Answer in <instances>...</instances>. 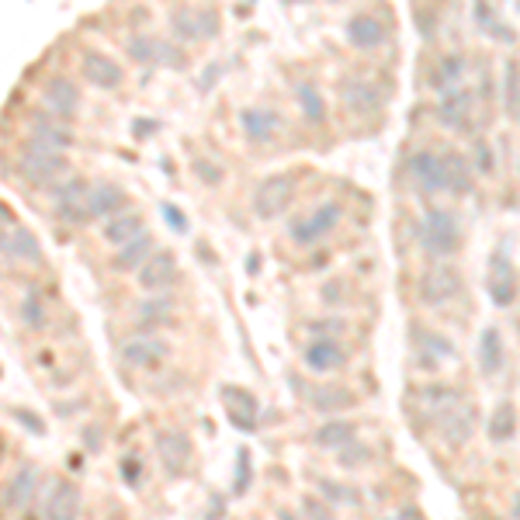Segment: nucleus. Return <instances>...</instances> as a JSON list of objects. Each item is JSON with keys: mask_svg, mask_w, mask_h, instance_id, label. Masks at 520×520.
Masks as SVG:
<instances>
[{"mask_svg": "<svg viewBox=\"0 0 520 520\" xmlns=\"http://www.w3.org/2000/svg\"><path fill=\"white\" fill-rule=\"evenodd\" d=\"M67 156L63 150H49V146H38L25 139V150L17 160V173L32 184V188H56L59 181H67Z\"/></svg>", "mask_w": 520, "mask_h": 520, "instance_id": "nucleus-1", "label": "nucleus"}, {"mask_svg": "<svg viewBox=\"0 0 520 520\" xmlns=\"http://www.w3.org/2000/svg\"><path fill=\"white\" fill-rule=\"evenodd\" d=\"M420 246L431 257H451L462 246V229H458L448 208H431L427 212V219L420 225Z\"/></svg>", "mask_w": 520, "mask_h": 520, "instance_id": "nucleus-2", "label": "nucleus"}, {"mask_svg": "<svg viewBox=\"0 0 520 520\" xmlns=\"http://www.w3.org/2000/svg\"><path fill=\"white\" fill-rule=\"evenodd\" d=\"M52 208H56V219L69 225H84L90 223V184L84 177H67L52 188Z\"/></svg>", "mask_w": 520, "mask_h": 520, "instance_id": "nucleus-3", "label": "nucleus"}, {"mask_svg": "<svg viewBox=\"0 0 520 520\" xmlns=\"http://www.w3.org/2000/svg\"><path fill=\"white\" fill-rule=\"evenodd\" d=\"M416 295H420L423 306L441 309V306H448L451 298L462 295V275L451 264H431L423 275L416 277Z\"/></svg>", "mask_w": 520, "mask_h": 520, "instance_id": "nucleus-4", "label": "nucleus"}, {"mask_svg": "<svg viewBox=\"0 0 520 520\" xmlns=\"http://www.w3.org/2000/svg\"><path fill=\"white\" fill-rule=\"evenodd\" d=\"M344 219V205L340 202H323V205H316L309 215H302V219H295L288 225V236H292L295 246H312V243H319L323 236H329L337 225Z\"/></svg>", "mask_w": 520, "mask_h": 520, "instance_id": "nucleus-5", "label": "nucleus"}, {"mask_svg": "<svg viewBox=\"0 0 520 520\" xmlns=\"http://www.w3.org/2000/svg\"><path fill=\"white\" fill-rule=\"evenodd\" d=\"M485 292L493 298L496 309H510L517 302V267L510 254L496 246L493 257H489V267H485Z\"/></svg>", "mask_w": 520, "mask_h": 520, "instance_id": "nucleus-6", "label": "nucleus"}, {"mask_svg": "<svg viewBox=\"0 0 520 520\" xmlns=\"http://www.w3.org/2000/svg\"><path fill=\"white\" fill-rule=\"evenodd\" d=\"M292 198H295L292 173H271V177H264L257 188H254L250 205H254V215H257V219H277L285 208L292 205Z\"/></svg>", "mask_w": 520, "mask_h": 520, "instance_id": "nucleus-7", "label": "nucleus"}, {"mask_svg": "<svg viewBox=\"0 0 520 520\" xmlns=\"http://www.w3.org/2000/svg\"><path fill=\"white\" fill-rule=\"evenodd\" d=\"M337 94H340V104H344L347 115H354V119H368V115H375L385 101V94H381V87L375 80H368V77H344L340 84H337Z\"/></svg>", "mask_w": 520, "mask_h": 520, "instance_id": "nucleus-8", "label": "nucleus"}, {"mask_svg": "<svg viewBox=\"0 0 520 520\" xmlns=\"http://www.w3.org/2000/svg\"><path fill=\"white\" fill-rule=\"evenodd\" d=\"M219 28L223 21L208 7H181L171 15V35L177 42H205V38H215Z\"/></svg>", "mask_w": 520, "mask_h": 520, "instance_id": "nucleus-9", "label": "nucleus"}, {"mask_svg": "<svg viewBox=\"0 0 520 520\" xmlns=\"http://www.w3.org/2000/svg\"><path fill=\"white\" fill-rule=\"evenodd\" d=\"M38 485H42V479H38V468H35V465L17 468L15 479H7V485H4V496H0V503H4V514H25V510L35 503V496H38Z\"/></svg>", "mask_w": 520, "mask_h": 520, "instance_id": "nucleus-10", "label": "nucleus"}, {"mask_svg": "<svg viewBox=\"0 0 520 520\" xmlns=\"http://www.w3.org/2000/svg\"><path fill=\"white\" fill-rule=\"evenodd\" d=\"M240 129L254 146H267V142H275L277 132H281V115H277L275 108L250 104V108L240 111Z\"/></svg>", "mask_w": 520, "mask_h": 520, "instance_id": "nucleus-11", "label": "nucleus"}, {"mask_svg": "<svg viewBox=\"0 0 520 520\" xmlns=\"http://www.w3.org/2000/svg\"><path fill=\"white\" fill-rule=\"evenodd\" d=\"M472 108H475L472 90H465V87H451V90L441 94V101H437V121H441L444 129L465 132L468 125H472Z\"/></svg>", "mask_w": 520, "mask_h": 520, "instance_id": "nucleus-12", "label": "nucleus"}, {"mask_svg": "<svg viewBox=\"0 0 520 520\" xmlns=\"http://www.w3.org/2000/svg\"><path fill=\"white\" fill-rule=\"evenodd\" d=\"M223 402H225V416H229V423H233L236 431H243V433L257 431L260 406H257V396H254V392H246L240 385H225Z\"/></svg>", "mask_w": 520, "mask_h": 520, "instance_id": "nucleus-13", "label": "nucleus"}, {"mask_svg": "<svg viewBox=\"0 0 520 520\" xmlns=\"http://www.w3.org/2000/svg\"><path fill=\"white\" fill-rule=\"evenodd\" d=\"M156 458H160V465H163V472H167L171 479L184 475V472H188V462H191L188 433H181V431L156 433Z\"/></svg>", "mask_w": 520, "mask_h": 520, "instance_id": "nucleus-14", "label": "nucleus"}, {"mask_svg": "<svg viewBox=\"0 0 520 520\" xmlns=\"http://www.w3.org/2000/svg\"><path fill=\"white\" fill-rule=\"evenodd\" d=\"M171 354V344L160 340V337H132L121 344V361L129 368H142V371H153L160 364L167 361Z\"/></svg>", "mask_w": 520, "mask_h": 520, "instance_id": "nucleus-15", "label": "nucleus"}, {"mask_svg": "<svg viewBox=\"0 0 520 520\" xmlns=\"http://www.w3.org/2000/svg\"><path fill=\"white\" fill-rule=\"evenodd\" d=\"M385 38H389V28H385V21H381L379 15H371V11H361V15H354L347 21V42L358 52L379 49V46H385Z\"/></svg>", "mask_w": 520, "mask_h": 520, "instance_id": "nucleus-16", "label": "nucleus"}, {"mask_svg": "<svg viewBox=\"0 0 520 520\" xmlns=\"http://www.w3.org/2000/svg\"><path fill=\"white\" fill-rule=\"evenodd\" d=\"M42 104L49 108L52 115L69 119V115L80 111V87L73 84L69 77H63V73H56V77H49L46 87H42Z\"/></svg>", "mask_w": 520, "mask_h": 520, "instance_id": "nucleus-17", "label": "nucleus"}, {"mask_svg": "<svg viewBox=\"0 0 520 520\" xmlns=\"http://www.w3.org/2000/svg\"><path fill=\"white\" fill-rule=\"evenodd\" d=\"M433 427L441 431V437L448 441L451 448H462V444H468L472 431H475V410L468 402H458V406H451L448 413L437 416Z\"/></svg>", "mask_w": 520, "mask_h": 520, "instance_id": "nucleus-18", "label": "nucleus"}, {"mask_svg": "<svg viewBox=\"0 0 520 520\" xmlns=\"http://www.w3.org/2000/svg\"><path fill=\"white\" fill-rule=\"evenodd\" d=\"M177 281V257L171 250H153V257L139 267V285L146 292H167Z\"/></svg>", "mask_w": 520, "mask_h": 520, "instance_id": "nucleus-19", "label": "nucleus"}, {"mask_svg": "<svg viewBox=\"0 0 520 520\" xmlns=\"http://www.w3.org/2000/svg\"><path fill=\"white\" fill-rule=\"evenodd\" d=\"M80 73L87 77V84H94L98 90H115L121 87L125 80V73L121 67L111 59V56H104V52H84V59H80Z\"/></svg>", "mask_w": 520, "mask_h": 520, "instance_id": "nucleus-20", "label": "nucleus"}, {"mask_svg": "<svg viewBox=\"0 0 520 520\" xmlns=\"http://www.w3.org/2000/svg\"><path fill=\"white\" fill-rule=\"evenodd\" d=\"M80 514V489L67 479H56L52 489L46 493V500H42V517L49 520H69Z\"/></svg>", "mask_w": 520, "mask_h": 520, "instance_id": "nucleus-21", "label": "nucleus"}, {"mask_svg": "<svg viewBox=\"0 0 520 520\" xmlns=\"http://www.w3.org/2000/svg\"><path fill=\"white\" fill-rule=\"evenodd\" d=\"M410 173L420 184V191H427V194L444 191V153H433V150L413 153L410 156Z\"/></svg>", "mask_w": 520, "mask_h": 520, "instance_id": "nucleus-22", "label": "nucleus"}, {"mask_svg": "<svg viewBox=\"0 0 520 520\" xmlns=\"http://www.w3.org/2000/svg\"><path fill=\"white\" fill-rule=\"evenodd\" d=\"M347 364V350L337 337H316L309 347H306V368L316 371V375H327V371H337Z\"/></svg>", "mask_w": 520, "mask_h": 520, "instance_id": "nucleus-23", "label": "nucleus"}, {"mask_svg": "<svg viewBox=\"0 0 520 520\" xmlns=\"http://www.w3.org/2000/svg\"><path fill=\"white\" fill-rule=\"evenodd\" d=\"M475 188V173L468 156H462L458 150H444V191L454 198H465Z\"/></svg>", "mask_w": 520, "mask_h": 520, "instance_id": "nucleus-24", "label": "nucleus"}, {"mask_svg": "<svg viewBox=\"0 0 520 520\" xmlns=\"http://www.w3.org/2000/svg\"><path fill=\"white\" fill-rule=\"evenodd\" d=\"M150 257H153V236H150V233H139L136 240L119 246V254L111 257V271H139Z\"/></svg>", "mask_w": 520, "mask_h": 520, "instance_id": "nucleus-25", "label": "nucleus"}, {"mask_svg": "<svg viewBox=\"0 0 520 520\" xmlns=\"http://www.w3.org/2000/svg\"><path fill=\"white\" fill-rule=\"evenodd\" d=\"M125 194H121L119 184H90V223L94 219H111V215H119L125 212Z\"/></svg>", "mask_w": 520, "mask_h": 520, "instance_id": "nucleus-26", "label": "nucleus"}, {"mask_svg": "<svg viewBox=\"0 0 520 520\" xmlns=\"http://www.w3.org/2000/svg\"><path fill=\"white\" fill-rule=\"evenodd\" d=\"M125 52L136 59V63H177V56L171 52L167 42H160V38H146V35H132L129 42H125Z\"/></svg>", "mask_w": 520, "mask_h": 520, "instance_id": "nucleus-27", "label": "nucleus"}, {"mask_svg": "<svg viewBox=\"0 0 520 520\" xmlns=\"http://www.w3.org/2000/svg\"><path fill=\"white\" fill-rule=\"evenodd\" d=\"M458 402H462L458 392L448 389V385H423V389L416 392V406H420V413L431 416V423L441 413H448L451 406H458Z\"/></svg>", "mask_w": 520, "mask_h": 520, "instance_id": "nucleus-28", "label": "nucleus"}, {"mask_svg": "<svg viewBox=\"0 0 520 520\" xmlns=\"http://www.w3.org/2000/svg\"><path fill=\"white\" fill-rule=\"evenodd\" d=\"M139 233H146V223H142L139 212H119V215H111L101 229V236L111 243V246H121V243L136 240Z\"/></svg>", "mask_w": 520, "mask_h": 520, "instance_id": "nucleus-29", "label": "nucleus"}, {"mask_svg": "<svg viewBox=\"0 0 520 520\" xmlns=\"http://www.w3.org/2000/svg\"><path fill=\"white\" fill-rule=\"evenodd\" d=\"M462 77H465V56L462 52H448L441 56L431 69V87L433 90H451V87H462Z\"/></svg>", "mask_w": 520, "mask_h": 520, "instance_id": "nucleus-30", "label": "nucleus"}, {"mask_svg": "<svg viewBox=\"0 0 520 520\" xmlns=\"http://www.w3.org/2000/svg\"><path fill=\"white\" fill-rule=\"evenodd\" d=\"M506 361V347H503V333L496 327H485L479 333V368L485 375H496Z\"/></svg>", "mask_w": 520, "mask_h": 520, "instance_id": "nucleus-31", "label": "nucleus"}, {"mask_svg": "<svg viewBox=\"0 0 520 520\" xmlns=\"http://www.w3.org/2000/svg\"><path fill=\"white\" fill-rule=\"evenodd\" d=\"M295 104H298L302 119L309 121V125H323V121H327V101H323L319 87L309 84V80H298V84H295Z\"/></svg>", "mask_w": 520, "mask_h": 520, "instance_id": "nucleus-32", "label": "nucleus"}, {"mask_svg": "<svg viewBox=\"0 0 520 520\" xmlns=\"http://www.w3.org/2000/svg\"><path fill=\"white\" fill-rule=\"evenodd\" d=\"M514 431H517V410H514V402H500V406L489 413L485 433H489L493 444H506V441H514Z\"/></svg>", "mask_w": 520, "mask_h": 520, "instance_id": "nucleus-33", "label": "nucleus"}, {"mask_svg": "<svg viewBox=\"0 0 520 520\" xmlns=\"http://www.w3.org/2000/svg\"><path fill=\"white\" fill-rule=\"evenodd\" d=\"M309 402L316 413H340V410L354 406V392H347L340 385H319V389H312Z\"/></svg>", "mask_w": 520, "mask_h": 520, "instance_id": "nucleus-34", "label": "nucleus"}, {"mask_svg": "<svg viewBox=\"0 0 520 520\" xmlns=\"http://www.w3.org/2000/svg\"><path fill=\"white\" fill-rule=\"evenodd\" d=\"M4 257H21V260H32V264H38L42 260V246H38V240H35L28 229H4Z\"/></svg>", "mask_w": 520, "mask_h": 520, "instance_id": "nucleus-35", "label": "nucleus"}, {"mask_svg": "<svg viewBox=\"0 0 520 520\" xmlns=\"http://www.w3.org/2000/svg\"><path fill=\"white\" fill-rule=\"evenodd\" d=\"M28 142H38V146H49V150H69V146H73V136H69L67 129L52 125V121L35 119L32 125H28Z\"/></svg>", "mask_w": 520, "mask_h": 520, "instance_id": "nucleus-36", "label": "nucleus"}, {"mask_svg": "<svg viewBox=\"0 0 520 520\" xmlns=\"http://www.w3.org/2000/svg\"><path fill=\"white\" fill-rule=\"evenodd\" d=\"M416 337H420V350H427V354L420 358V364H423V368H433V364H437V358H454V344H451L444 333L420 329Z\"/></svg>", "mask_w": 520, "mask_h": 520, "instance_id": "nucleus-37", "label": "nucleus"}, {"mask_svg": "<svg viewBox=\"0 0 520 520\" xmlns=\"http://www.w3.org/2000/svg\"><path fill=\"white\" fill-rule=\"evenodd\" d=\"M312 441H316L319 448H344L347 441H354V423H347V420H329V423H323L319 431L312 433Z\"/></svg>", "mask_w": 520, "mask_h": 520, "instance_id": "nucleus-38", "label": "nucleus"}, {"mask_svg": "<svg viewBox=\"0 0 520 520\" xmlns=\"http://www.w3.org/2000/svg\"><path fill=\"white\" fill-rule=\"evenodd\" d=\"M171 312H173V302L167 298V292H153L142 306H139V323L142 327H160V323H167L171 319Z\"/></svg>", "mask_w": 520, "mask_h": 520, "instance_id": "nucleus-39", "label": "nucleus"}, {"mask_svg": "<svg viewBox=\"0 0 520 520\" xmlns=\"http://www.w3.org/2000/svg\"><path fill=\"white\" fill-rule=\"evenodd\" d=\"M17 316H21V323L28 329H46L49 327V312L42 306V295L38 292H28L21 298V306H17Z\"/></svg>", "mask_w": 520, "mask_h": 520, "instance_id": "nucleus-40", "label": "nucleus"}, {"mask_svg": "<svg viewBox=\"0 0 520 520\" xmlns=\"http://www.w3.org/2000/svg\"><path fill=\"white\" fill-rule=\"evenodd\" d=\"M319 496L337 506H361V496L354 493V485L333 483V479H319Z\"/></svg>", "mask_w": 520, "mask_h": 520, "instance_id": "nucleus-41", "label": "nucleus"}, {"mask_svg": "<svg viewBox=\"0 0 520 520\" xmlns=\"http://www.w3.org/2000/svg\"><path fill=\"white\" fill-rule=\"evenodd\" d=\"M503 101H506V115L520 121V67L514 59L506 63V90H503Z\"/></svg>", "mask_w": 520, "mask_h": 520, "instance_id": "nucleus-42", "label": "nucleus"}, {"mask_svg": "<svg viewBox=\"0 0 520 520\" xmlns=\"http://www.w3.org/2000/svg\"><path fill=\"white\" fill-rule=\"evenodd\" d=\"M194 173H198V181L202 184H208V188H215V184H223V177H225V171L215 163V160H205V156H194Z\"/></svg>", "mask_w": 520, "mask_h": 520, "instance_id": "nucleus-43", "label": "nucleus"}, {"mask_svg": "<svg viewBox=\"0 0 520 520\" xmlns=\"http://www.w3.org/2000/svg\"><path fill=\"white\" fill-rule=\"evenodd\" d=\"M250 479H254V465H250V451L240 448V458H236V475H233V493L243 496L250 489Z\"/></svg>", "mask_w": 520, "mask_h": 520, "instance_id": "nucleus-44", "label": "nucleus"}, {"mask_svg": "<svg viewBox=\"0 0 520 520\" xmlns=\"http://www.w3.org/2000/svg\"><path fill=\"white\" fill-rule=\"evenodd\" d=\"M368 454H371V451L364 448V444H358V441H347L344 448H340V465H344V468H361L364 462H368Z\"/></svg>", "mask_w": 520, "mask_h": 520, "instance_id": "nucleus-45", "label": "nucleus"}, {"mask_svg": "<svg viewBox=\"0 0 520 520\" xmlns=\"http://www.w3.org/2000/svg\"><path fill=\"white\" fill-rule=\"evenodd\" d=\"M160 215H163V223L171 225L173 233H188V229H191L188 215H184L177 205H171V202H163V205H160Z\"/></svg>", "mask_w": 520, "mask_h": 520, "instance_id": "nucleus-46", "label": "nucleus"}, {"mask_svg": "<svg viewBox=\"0 0 520 520\" xmlns=\"http://www.w3.org/2000/svg\"><path fill=\"white\" fill-rule=\"evenodd\" d=\"M119 472H121V479H125V483L136 485L139 475H142V462H139L136 454H125V458H121V465H119Z\"/></svg>", "mask_w": 520, "mask_h": 520, "instance_id": "nucleus-47", "label": "nucleus"}, {"mask_svg": "<svg viewBox=\"0 0 520 520\" xmlns=\"http://www.w3.org/2000/svg\"><path fill=\"white\" fill-rule=\"evenodd\" d=\"M475 167H479L483 173H493V167H496V163H493V150L485 146L483 139L475 142Z\"/></svg>", "mask_w": 520, "mask_h": 520, "instance_id": "nucleus-48", "label": "nucleus"}, {"mask_svg": "<svg viewBox=\"0 0 520 520\" xmlns=\"http://www.w3.org/2000/svg\"><path fill=\"white\" fill-rule=\"evenodd\" d=\"M15 420H17V423H25V427H28L32 433H46V423H42L38 416L25 413V410H15Z\"/></svg>", "mask_w": 520, "mask_h": 520, "instance_id": "nucleus-49", "label": "nucleus"}, {"mask_svg": "<svg viewBox=\"0 0 520 520\" xmlns=\"http://www.w3.org/2000/svg\"><path fill=\"white\" fill-rule=\"evenodd\" d=\"M340 329H344L340 319H323V323L312 327V333H316V337H333V333H340Z\"/></svg>", "mask_w": 520, "mask_h": 520, "instance_id": "nucleus-50", "label": "nucleus"}, {"mask_svg": "<svg viewBox=\"0 0 520 520\" xmlns=\"http://www.w3.org/2000/svg\"><path fill=\"white\" fill-rule=\"evenodd\" d=\"M302 510H306L309 517H329V506H323L316 496H306V500H302Z\"/></svg>", "mask_w": 520, "mask_h": 520, "instance_id": "nucleus-51", "label": "nucleus"}, {"mask_svg": "<svg viewBox=\"0 0 520 520\" xmlns=\"http://www.w3.org/2000/svg\"><path fill=\"white\" fill-rule=\"evenodd\" d=\"M104 437H101V427H87L84 431V448L87 451H101Z\"/></svg>", "mask_w": 520, "mask_h": 520, "instance_id": "nucleus-52", "label": "nucleus"}, {"mask_svg": "<svg viewBox=\"0 0 520 520\" xmlns=\"http://www.w3.org/2000/svg\"><path fill=\"white\" fill-rule=\"evenodd\" d=\"M340 288H344L340 281H329L327 288H323V302H327V306H337V302L344 298V295H340Z\"/></svg>", "mask_w": 520, "mask_h": 520, "instance_id": "nucleus-53", "label": "nucleus"}, {"mask_svg": "<svg viewBox=\"0 0 520 520\" xmlns=\"http://www.w3.org/2000/svg\"><path fill=\"white\" fill-rule=\"evenodd\" d=\"M132 129H136V139H146L150 132H156V121L150 119H136L132 121Z\"/></svg>", "mask_w": 520, "mask_h": 520, "instance_id": "nucleus-54", "label": "nucleus"}, {"mask_svg": "<svg viewBox=\"0 0 520 520\" xmlns=\"http://www.w3.org/2000/svg\"><path fill=\"white\" fill-rule=\"evenodd\" d=\"M399 517H423V514H420V506H399Z\"/></svg>", "mask_w": 520, "mask_h": 520, "instance_id": "nucleus-55", "label": "nucleus"}, {"mask_svg": "<svg viewBox=\"0 0 520 520\" xmlns=\"http://www.w3.org/2000/svg\"><path fill=\"white\" fill-rule=\"evenodd\" d=\"M517 517H520V496H517Z\"/></svg>", "mask_w": 520, "mask_h": 520, "instance_id": "nucleus-56", "label": "nucleus"}]
</instances>
